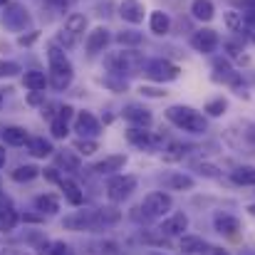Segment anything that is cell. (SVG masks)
<instances>
[{
    "mask_svg": "<svg viewBox=\"0 0 255 255\" xmlns=\"http://www.w3.org/2000/svg\"><path fill=\"white\" fill-rule=\"evenodd\" d=\"M47 60H50V82L55 89H67L72 77H75V70H72V62L67 60L65 50L60 45H50L47 50Z\"/></svg>",
    "mask_w": 255,
    "mask_h": 255,
    "instance_id": "1",
    "label": "cell"
},
{
    "mask_svg": "<svg viewBox=\"0 0 255 255\" xmlns=\"http://www.w3.org/2000/svg\"><path fill=\"white\" fill-rule=\"evenodd\" d=\"M166 119H169L171 124H176L178 129L191 131V134L206 131V119H203L196 109H191V107H181V104L169 107V109H166Z\"/></svg>",
    "mask_w": 255,
    "mask_h": 255,
    "instance_id": "2",
    "label": "cell"
},
{
    "mask_svg": "<svg viewBox=\"0 0 255 255\" xmlns=\"http://www.w3.org/2000/svg\"><path fill=\"white\" fill-rule=\"evenodd\" d=\"M139 208L144 211V218H146V221L161 218V216L171 208V196L169 193H164V191H154V193H149V196L141 201Z\"/></svg>",
    "mask_w": 255,
    "mask_h": 255,
    "instance_id": "3",
    "label": "cell"
},
{
    "mask_svg": "<svg viewBox=\"0 0 255 255\" xmlns=\"http://www.w3.org/2000/svg\"><path fill=\"white\" fill-rule=\"evenodd\" d=\"M134 188H136V178L134 176H114L107 183V196H109V201L117 203V201L129 198Z\"/></svg>",
    "mask_w": 255,
    "mask_h": 255,
    "instance_id": "4",
    "label": "cell"
},
{
    "mask_svg": "<svg viewBox=\"0 0 255 255\" xmlns=\"http://www.w3.org/2000/svg\"><path fill=\"white\" fill-rule=\"evenodd\" d=\"M146 75L154 82H173L181 75V70H178V65H173L169 60H154L146 65Z\"/></svg>",
    "mask_w": 255,
    "mask_h": 255,
    "instance_id": "5",
    "label": "cell"
},
{
    "mask_svg": "<svg viewBox=\"0 0 255 255\" xmlns=\"http://www.w3.org/2000/svg\"><path fill=\"white\" fill-rule=\"evenodd\" d=\"M139 62H141V57L136 55V52H117V55H112V57H107V67L114 72V75H124V72H129V70H134V67H139Z\"/></svg>",
    "mask_w": 255,
    "mask_h": 255,
    "instance_id": "6",
    "label": "cell"
},
{
    "mask_svg": "<svg viewBox=\"0 0 255 255\" xmlns=\"http://www.w3.org/2000/svg\"><path fill=\"white\" fill-rule=\"evenodd\" d=\"M92 223H94V211H75L62 221L67 231H92Z\"/></svg>",
    "mask_w": 255,
    "mask_h": 255,
    "instance_id": "7",
    "label": "cell"
},
{
    "mask_svg": "<svg viewBox=\"0 0 255 255\" xmlns=\"http://www.w3.org/2000/svg\"><path fill=\"white\" fill-rule=\"evenodd\" d=\"M191 45H193V50L208 55V52H213L216 45H218V32H216V30H208V27H206V30H198V32L191 37Z\"/></svg>",
    "mask_w": 255,
    "mask_h": 255,
    "instance_id": "8",
    "label": "cell"
},
{
    "mask_svg": "<svg viewBox=\"0 0 255 255\" xmlns=\"http://www.w3.org/2000/svg\"><path fill=\"white\" fill-rule=\"evenodd\" d=\"M5 25L10 27V30H25L27 25H30V15L20 7V5H5Z\"/></svg>",
    "mask_w": 255,
    "mask_h": 255,
    "instance_id": "9",
    "label": "cell"
},
{
    "mask_svg": "<svg viewBox=\"0 0 255 255\" xmlns=\"http://www.w3.org/2000/svg\"><path fill=\"white\" fill-rule=\"evenodd\" d=\"M122 218V213L117 208H97L94 211V223H92V231H107L112 226H117Z\"/></svg>",
    "mask_w": 255,
    "mask_h": 255,
    "instance_id": "10",
    "label": "cell"
},
{
    "mask_svg": "<svg viewBox=\"0 0 255 255\" xmlns=\"http://www.w3.org/2000/svg\"><path fill=\"white\" fill-rule=\"evenodd\" d=\"M75 131H80L82 136H97L99 134V122L92 112H80L75 119Z\"/></svg>",
    "mask_w": 255,
    "mask_h": 255,
    "instance_id": "11",
    "label": "cell"
},
{
    "mask_svg": "<svg viewBox=\"0 0 255 255\" xmlns=\"http://www.w3.org/2000/svg\"><path fill=\"white\" fill-rule=\"evenodd\" d=\"M119 15H122L127 22L139 25V22L144 20V5H141L139 0H124V2L119 5Z\"/></svg>",
    "mask_w": 255,
    "mask_h": 255,
    "instance_id": "12",
    "label": "cell"
},
{
    "mask_svg": "<svg viewBox=\"0 0 255 255\" xmlns=\"http://www.w3.org/2000/svg\"><path fill=\"white\" fill-rule=\"evenodd\" d=\"M186 228H188V218H186L183 213H173L171 218H166V221L161 223L159 233H164V236H181Z\"/></svg>",
    "mask_w": 255,
    "mask_h": 255,
    "instance_id": "13",
    "label": "cell"
},
{
    "mask_svg": "<svg viewBox=\"0 0 255 255\" xmlns=\"http://www.w3.org/2000/svg\"><path fill=\"white\" fill-rule=\"evenodd\" d=\"M107 42H109V30L107 27H97V30H92L87 35V52L97 55V52H102L107 47Z\"/></svg>",
    "mask_w": 255,
    "mask_h": 255,
    "instance_id": "14",
    "label": "cell"
},
{
    "mask_svg": "<svg viewBox=\"0 0 255 255\" xmlns=\"http://www.w3.org/2000/svg\"><path fill=\"white\" fill-rule=\"evenodd\" d=\"M124 119L131 122L134 127H141V129H146V127L151 124V114H149L144 107H136V104H129V107L124 109Z\"/></svg>",
    "mask_w": 255,
    "mask_h": 255,
    "instance_id": "15",
    "label": "cell"
},
{
    "mask_svg": "<svg viewBox=\"0 0 255 255\" xmlns=\"http://www.w3.org/2000/svg\"><path fill=\"white\" fill-rule=\"evenodd\" d=\"M2 139H5V144H10V146H22V144L30 141V139H27V131H25L22 127H5V129H2Z\"/></svg>",
    "mask_w": 255,
    "mask_h": 255,
    "instance_id": "16",
    "label": "cell"
},
{
    "mask_svg": "<svg viewBox=\"0 0 255 255\" xmlns=\"http://www.w3.org/2000/svg\"><path fill=\"white\" fill-rule=\"evenodd\" d=\"M27 151H30L32 156H37V159H45V156H50L55 149H52V144H50L47 139H42V136H32V139L27 141Z\"/></svg>",
    "mask_w": 255,
    "mask_h": 255,
    "instance_id": "17",
    "label": "cell"
},
{
    "mask_svg": "<svg viewBox=\"0 0 255 255\" xmlns=\"http://www.w3.org/2000/svg\"><path fill=\"white\" fill-rule=\"evenodd\" d=\"M124 164H127V156L124 154H114V156H107L99 164H94V171L97 173H112V171H119Z\"/></svg>",
    "mask_w": 255,
    "mask_h": 255,
    "instance_id": "18",
    "label": "cell"
},
{
    "mask_svg": "<svg viewBox=\"0 0 255 255\" xmlns=\"http://www.w3.org/2000/svg\"><path fill=\"white\" fill-rule=\"evenodd\" d=\"M22 82H25V87H27L30 92H42L50 80L45 77V72H40V70H30V72H25Z\"/></svg>",
    "mask_w": 255,
    "mask_h": 255,
    "instance_id": "19",
    "label": "cell"
},
{
    "mask_svg": "<svg viewBox=\"0 0 255 255\" xmlns=\"http://www.w3.org/2000/svg\"><path fill=\"white\" fill-rule=\"evenodd\" d=\"M191 12H193V17H196V20L208 22V20L213 17L216 7H213V2H211V0H193V2H191Z\"/></svg>",
    "mask_w": 255,
    "mask_h": 255,
    "instance_id": "20",
    "label": "cell"
},
{
    "mask_svg": "<svg viewBox=\"0 0 255 255\" xmlns=\"http://www.w3.org/2000/svg\"><path fill=\"white\" fill-rule=\"evenodd\" d=\"M149 27H151V32L154 35H166L171 27V20L166 12H161V10H156V12H151V17H149Z\"/></svg>",
    "mask_w": 255,
    "mask_h": 255,
    "instance_id": "21",
    "label": "cell"
},
{
    "mask_svg": "<svg viewBox=\"0 0 255 255\" xmlns=\"http://www.w3.org/2000/svg\"><path fill=\"white\" fill-rule=\"evenodd\" d=\"M60 186H62V191H65V198H67L72 206H80V203L85 201V196H82V191H80V186H77L75 181L62 178V181H60Z\"/></svg>",
    "mask_w": 255,
    "mask_h": 255,
    "instance_id": "22",
    "label": "cell"
},
{
    "mask_svg": "<svg viewBox=\"0 0 255 255\" xmlns=\"http://www.w3.org/2000/svg\"><path fill=\"white\" fill-rule=\"evenodd\" d=\"M216 228H218V233H223V236H236V233L241 231V221L233 218V216H218V218H216Z\"/></svg>",
    "mask_w": 255,
    "mask_h": 255,
    "instance_id": "23",
    "label": "cell"
},
{
    "mask_svg": "<svg viewBox=\"0 0 255 255\" xmlns=\"http://www.w3.org/2000/svg\"><path fill=\"white\" fill-rule=\"evenodd\" d=\"M35 208H37L40 213H57V211H60V201H57V196L45 193V196H37V198H35Z\"/></svg>",
    "mask_w": 255,
    "mask_h": 255,
    "instance_id": "24",
    "label": "cell"
},
{
    "mask_svg": "<svg viewBox=\"0 0 255 255\" xmlns=\"http://www.w3.org/2000/svg\"><path fill=\"white\" fill-rule=\"evenodd\" d=\"M65 30H70L72 35L80 37V35L87 30V17L85 15H80V12H72V15L65 20Z\"/></svg>",
    "mask_w": 255,
    "mask_h": 255,
    "instance_id": "25",
    "label": "cell"
},
{
    "mask_svg": "<svg viewBox=\"0 0 255 255\" xmlns=\"http://www.w3.org/2000/svg\"><path fill=\"white\" fill-rule=\"evenodd\" d=\"M231 178L238 186H251V183H255V169L253 166H238V169L231 173Z\"/></svg>",
    "mask_w": 255,
    "mask_h": 255,
    "instance_id": "26",
    "label": "cell"
},
{
    "mask_svg": "<svg viewBox=\"0 0 255 255\" xmlns=\"http://www.w3.org/2000/svg\"><path fill=\"white\" fill-rule=\"evenodd\" d=\"M127 139L131 141V144H136V146H151V136H149V131H144L141 127H131L129 131H127Z\"/></svg>",
    "mask_w": 255,
    "mask_h": 255,
    "instance_id": "27",
    "label": "cell"
},
{
    "mask_svg": "<svg viewBox=\"0 0 255 255\" xmlns=\"http://www.w3.org/2000/svg\"><path fill=\"white\" fill-rule=\"evenodd\" d=\"M203 248H206V243L198 236H183L181 238V251L183 253H201Z\"/></svg>",
    "mask_w": 255,
    "mask_h": 255,
    "instance_id": "28",
    "label": "cell"
},
{
    "mask_svg": "<svg viewBox=\"0 0 255 255\" xmlns=\"http://www.w3.org/2000/svg\"><path fill=\"white\" fill-rule=\"evenodd\" d=\"M40 176V169L37 166H17V169L12 171V181H17V183H22V181H32V178H37Z\"/></svg>",
    "mask_w": 255,
    "mask_h": 255,
    "instance_id": "29",
    "label": "cell"
},
{
    "mask_svg": "<svg viewBox=\"0 0 255 255\" xmlns=\"http://www.w3.org/2000/svg\"><path fill=\"white\" fill-rule=\"evenodd\" d=\"M15 226H17V213L10 211V208H7V211H0V231L7 233V231H12Z\"/></svg>",
    "mask_w": 255,
    "mask_h": 255,
    "instance_id": "30",
    "label": "cell"
},
{
    "mask_svg": "<svg viewBox=\"0 0 255 255\" xmlns=\"http://www.w3.org/2000/svg\"><path fill=\"white\" fill-rule=\"evenodd\" d=\"M226 27L228 30H243V12H236V10H231V12H226Z\"/></svg>",
    "mask_w": 255,
    "mask_h": 255,
    "instance_id": "31",
    "label": "cell"
},
{
    "mask_svg": "<svg viewBox=\"0 0 255 255\" xmlns=\"http://www.w3.org/2000/svg\"><path fill=\"white\" fill-rule=\"evenodd\" d=\"M40 255H67V246L60 243V241H52V243H45L40 248Z\"/></svg>",
    "mask_w": 255,
    "mask_h": 255,
    "instance_id": "32",
    "label": "cell"
},
{
    "mask_svg": "<svg viewBox=\"0 0 255 255\" xmlns=\"http://www.w3.org/2000/svg\"><path fill=\"white\" fill-rule=\"evenodd\" d=\"M226 107H228V102H226L223 97H218V99H211V102L206 104V112H208L211 117H221V114L226 112Z\"/></svg>",
    "mask_w": 255,
    "mask_h": 255,
    "instance_id": "33",
    "label": "cell"
},
{
    "mask_svg": "<svg viewBox=\"0 0 255 255\" xmlns=\"http://www.w3.org/2000/svg\"><path fill=\"white\" fill-rule=\"evenodd\" d=\"M169 186L176 188V191H183V188H191L193 186V178L191 176H183V173H176V176H171Z\"/></svg>",
    "mask_w": 255,
    "mask_h": 255,
    "instance_id": "34",
    "label": "cell"
},
{
    "mask_svg": "<svg viewBox=\"0 0 255 255\" xmlns=\"http://www.w3.org/2000/svg\"><path fill=\"white\" fill-rule=\"evenodd\" d=\"M50 131H52V136L55 139H65L67 134H70V129H67V122L65 119H52V127H50Z\"/></svg>",
    "mask_w": 255,
    "mask_h": 255,
    "instance_id": "35",
    "label": "cell"
},
{
    "mask_svg": "<svg viewBox=\"0 0 255 255\" xmlns=\"http://www.w3.org/2000/svg\"><path fill=\"white\" fill-rule=\"evenodd\" d=\"M60 164L65 166L67 171H80V159L72 154V151H65V154H60Z\"/></svg>",
    "mask_w": 255,
    "mask_h": 255,
    "instance_id": "36",
    "label": "cell"
},
{
    "mask_svg": "<svg viewBox=\"0 0 255 255\" xmlns=\"http://www.w3.org/2000/svg\"><path fill=\"white\" fill-rule=\"evenodd\" d=\"M117 42H119V45H124V47H127V45H131V47H134V45H139V42H141V35H139V32H119V35H117Z\"/></svg>",
    "mask_w": 255,
    "mask_h": 255,
    "instance_id": "37",
    "label": "cell"
},
{
    "mask_svg": "<svg viewBox=\"0 0 255 255\" xmlns=\"http://www.w3.org/2000/svg\"><path fill=\"white\" fill-rule=\"evenodd\" d=\"M183 154H186V149L181 144H171L169 149L164 151V159L166 161H178V159H183Z\"/></svg>",
    "mask_w": 255,
    "mask_h": 255,
    "instance_id": "38",
    "label": "cell"
},
{
    "mask_svg": "<svg viewBox=\"0 0 255 255\" xmlns=\"http://www.w3.org/2000/svg\"><path fill=\"white\" fill-rule=\"evenodd\" d=\"M17 72H20V67H17L15 62L0 60V80H2V77H12V75H17Z\"/></svg>",
    "mask_w": 255,
    "mask_h": 255,
    "instance_id": "39",
    "label": "cell"
},
{
    "mask_svg": "<svg viewBox=\"0 0 255 255\" xmlns=\"http://www.w3.org/2000/svg\"><path fill=\"white\" fill-rule=\"evenodd\" d=\"M77 42V35H72L70 30H62L60 35H57V45H65V47H72Z\"/></svg>",
    "mask_w": 255,
    "mask_h": 255,
    "instance_id": "40",
    "label": "cell"
},
{
    "mask_svg": "<svg viewBox=\"0 0 255 255\" xmlns=\"http://www.w3.org/2000/svg\"><path fill=\"white\" fill-rule=\"evenodd\" d=\"M77 151H80V154H85V156H89V154H94V151H97V144H94V141H85V139H80V141H77Z\"/></svg>",
    "mask_w": 255,
    "mask_h": 255,
    "instance_id": "41",
    "label": "cell"
},
{
    "mask_svg": "<svg viewBox=\"0 0 255 255\" xmlns=\"http://www.w3.org/2000/svg\"><path fill=\"white\" fill-rule=\"evenodd\" d=\"M196 169H198V173H203V176H218V169L211 166V164H198Z\"/></svg>",
    "mask_w": 255,
    "mask_h": 255,
    "instance_id": "42",
    "label": "cell"
},
{
    "mask_svg": "<svg viewBox=\"0 0 255 255\" xmlns=\"http://www.w3.org/2000/svg\"><path fill=\"white\" fill-rule=\"evenodd\" d=\"M141 94L144 97H164L166 92L164 89H156V87H141Z\"/></svg>",
    "mask_w": 255,
    "mask_h": 255,
    "instance_id": "43",
    "label": "cell"
},
{
    "mask_svg": "<svg viewBox=\"0 0 255 255\" xmlns=\"http://www.w3.org/2000/svg\"><path fill=\"white\" fill-rule=\"evenodd\" d=\"M72 112H75V109H72L70 104H65V107H60V119H65V122H70V119H72Z\"/></svg>",
    "mask_w": 255,
    "mask_h": 255,
    "instance_id": "44",
    "label": "cell"
},
{
    "mask_svg": "<svg viewBox=\"0 0 255 255\" xmlns=\"http://www.w3.org/2000/svg\"><path fill=\"white\" fill-rule=\"evenodd\" d=\"M45 176H47V181H57V183L62 181V178H60V176L55 173V169H47V171H45Z\"/></svg>",
    "mask_w": 255,
    "mask_h": 255,
    "instance_id": "45",
    "label": "cell"
},
{
    "mask_svg": "<svg viewBox=\"0 0 255 255\" xmlns=\"http://www.w3.org/2000/svg\"><path fill=\"white\" fill-rule=\"evenodd\" d=\"M42 102V92H32L30 94V104H40Z\"/></svg>",
    "mask_w": 255,
    "mask_h": 255,
    "instance_id": "46",
    "label": "cell"
},
{
    "mask_svg": "<svg viewBox=\"0 0 255 255\" xmlns=\"http://www.w3.org/2000/svg\"><path fill=\"white\" fill-rule=\"evenodd\" d=\"M50 2H52V5H55V7H65V5H67V2H70V0H50Z\"/></svg>",
    "mask_w": 255,
    "mask_h": 255,
    "instance_id": "47",
    "label": "cell"
},
{
    "mask_svg": "<svg viewBox=\"0 0 255 255\" xmlns=\"http://www.w3.org/2000/svg\"><path fill=\"white\" fill-rule=\"evenodd\" d=\"M5 255H30V253H27V251H7Z\"/></svg>",
    "mask_w": 255,
    "mask_h": 255,
    "instance_id": "48",
    "label": "cell"
},
{
    "mask_svg": "<svg viewBox=\"0 0 255 255\" xmlns=\"http://www.w3.org/2000/svg\"><path fill=\"white\" fill-rule=\"evenodd\" d=\"M0 166H5V149H0Z\"/></svg>",
    "mask_w": 255,
    "mask_h": 255,
    "instance_id": "49",
    "label": "cell"
},
{
    "mask_svg": "<svg viewBox=\"0 0 255 255\" xmlns=\"http://www.w3.org/2000/svg\"><path fill=\"white\" fill-rule=\"evenodd\" d=\"M2 104H5V94H2V89H0V109H2Z\"/></svg>",
    "mask_w": 255,
    "mask_h": 255,
    "instance_id": "50",
    "label": "cell"
},
{
    "mask_svg": "<svg viewBox=\"0 0 255 255\" xmlns=\"http://www.w3.org/2000/svg\"><path fill=\"white\" fill-rule=\"evenodd\" d=\"M243 2H246L248 7H255V0H243Z\"/></svg>",
    "mask_w": 255,
    "mask_h": 255,
    "instance_id": "51",
    "label": "cell"
},
{
    "mask_svg": "<svg viewBox=\"0 0 255 255\" xmlns=\"http://www.w3.org/2000/svg\"><path fill=\"white\" fill-rule=\"evenodd\" d=\"M213 255H228L226 251H213Z\"/></svg>",
    "mask_w": 255,
    "mask_h": 255,
    "instance_id": "52",
    "label": "cell"
},
{
    "mask_svg": "<svg viewBox=\"0 0 255 255\" xmlns=\"http://www.w3.org/2000/svg\"><path fill=\"white\" fill-rule=\"evenodd\" d=\"M248 211H251V213H253V216H255V203H253V206H251V208H248Z\"/></svg>",
    "mask_w": 255,
    "mask_h": 255,
    "instance_id": "53",
    "label": "cell"
},
{
    "mask_svg": "<svg viewBox=\"0 0 255 255\" xmlns=\"http://www.w3.org/2000/svg\"><path fill=\"white\" fill-rule=\"evenodd\" d=\"M0 5H5V0H0Z\"/></svg>",
    "mask_w": 255,
    "mask_h": 255,
    "instance_id": "54",
    "label": "cell"
}]
</instances>
